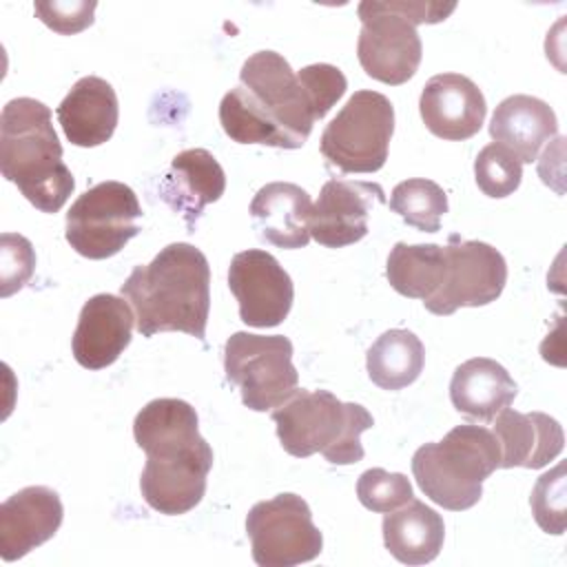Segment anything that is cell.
<instances>
[{
  "mask_svg": "<svg viewBox=\"0 0 567 567\" xmlns=\"http://www.w3.org/2000/svg\"><path fill=\"white\" fill-rule=\"evenodd\" d=\"M219 122L233 142L292 151L312 133L315 113L288 60L266 49L244 62L239 86L219 102Z\"/></svg>",
  "mask_w": 567,
  "mask_h": 567,
  "instance_id": "obj_1",
  "label": "cell"
},
{
  "mask_svg": "<svg viewBox=\"0 0 567 567\" xmlns=\"http://www.w3.org/2000/svg\"><path fill=\"white\" fill-rule=\"evenodd\" d=\"M122 297L131 303L142 337L186 332L204 341L210 310L208 259L190 244H168L151 264L133 268Z\"/></svg>",
  "mask_w": 567,
  "mask_h": 567,
  "instance_id": "obj_2",
  "label": "cell"
},
{
  "mask_svg": "<svg viewBox=\"0 0 567 567\" xmlns=\"http://www.w3.org/2000/svg\"><path fill=\"white\" fill-rule=\"evenodd\" d=\"M0 168L4 179L42 213H58L75 188L62 162V144L51 109L33 97H16L0 113Z\"/></svg>",
  "mask_w": 567,
  "mask_h": 567,
  "instance_id": "obj_3",
  "label": "cell"
},
{
  "mask_svg": "<svg viewBox=\"0 0 567 567\" xmlns=\"http://www.w3.org/2000/svg\"><path fill=\"white\" fill-rule=\"evenodd\" d=\"M270 416L288 454L306 458L321 452L332 465L359 463L365 454L361 434L374 425L363 405L343 403L328 390H295Z\"/></svg>",
  "mask_w": 567,
  "mask_h": 567,
  "instance_id": "obj_4",
  "label": "cell"
},
{
  "mask_svg": "<svg viewBox=\"0 0 567 567\" xmlns=\"http://www.w3.org/2000/svg\"><path fill=\"white\" fill-rule=\"evenodd\" d=\"M501 467V445L483 425H456L441 441L421 445L412 456V474L421 492L450 512L474 507L483 481Z\"/></svg>",
  "mask_w": 567,
  "mask_h": 567,
  "instance_id": "obj_5",
  "label": "cell"
},
{
  "mask_svg": "<svg viewBox=\"0 0 567 567\" xmlns=\"http://www.w3.org/2000/svg\"><path fill=\"white\" fill-rule=\"evenodd\" d=\"M226 379L239 388L252 412H266L288 401L299 383L292 365V343L284 334L235 332L224 346Z\"/></svg>",
  "mask_w": 567,
  "mask_h": 567,
  "instance_id": "obj_6",
  "label": "cell"
},
{
  "mask_svg": "<svg viewBox=\"0 0 567 567\" xmlns=\"http://www.w3.org/2000/svg\"><path fill=\"white\" fill-rule=\"evenodd\" d=\"M394 106L377 91H357L321 135V153L343 173H374L388 159Z\"/></svg>",
  "mask_w": 567,
  "mask_h": 567,
  "instance_id": "obj_7",
  "label": "cell"
},
{
  "mask_svg": "<svg viewBox=\"0 0 567 567\" xmlns=\"http://www.w3.org/2000/svg\"><path fill=\"white\" fill-rule=\"evenodd\" d=\"M142 206L131 186L100 182L84 190L66 213V241L86 259L117 255L140 233Z\"/></svg>",
  "mask_w": 567,
  "mask_h": 567,
  "instance_id": "obj_8",
  "label": "cell"
},
{
  "mask_svg": "<svg viewBox=\"0 0 567 567\" xmlns=\"http://www.w3.org/2000/svg\"><path fill=\"white\" fill-rule=\"evenodd\" d=\"M246 534L259 567L301 565L323 549V536L312 523L308 503L292 492L255 503L246 516Z\"/></svg>",
  "mask_w": 567,
  "mask_h": 567,
  "instance_id": "obj_9",
  "label": "cell"
},
{
  "mask_svg": "<svg viewBox=\"0 0 567 567\" xmlns=\"http://www.w3.org/2000/svg\"><path fill=\"white\" fill-rule=\"evenodd\" d=\"M445 266L439 290L423 301L425 310L445 317L458 308H478L496 301L507 281V264L503 255L485 244L456 235L443 246Z\"/></svg>",
  "mask_w": 567,
  "mask_h": 567,
  "instance_id": "obj_10",
  "label": "cell"
},
{
  "mask_svg": "<svg viewBox=\"0 0 567 567\" xmlns=\"http://www.w3.org/2000/svg\"><path fill=\"white\" fill-rule=\"evenodd\" d=\"M357 13L361 20L357 58L363 71L383 84L399 86L408 82L423 55L416 27L390 2L365 0Z\"/></svg>",
  "mask_w": 567,
  "mask_h": 567,
  "instance_id": "obj_11",
  "label": "cell"
},
{
  "mask_svg": "<svg viewBox=\"0 0 567 567\" xmlns=\"http://www.w3.org/2000/svg\"><path fill=\"white\" fill-rule=\"evenodd\" d=\"M228 288L239 303V319L250 328L279 326L295 299V286L281 264L266 250L248 248L230 259Z\"/></svg>",
  "mask_w": 567,
  "mask_h": 567,
  "instance_id": "obj_12",
  "label": "cell"
},
{
  "mask_svg": "<svg viewBox=\"0 0 567 567\" xmlns=\"http://www.w3.org/2000/svg\"><path fill=\"white\" fill-rule=\"evenodd\" d=\"M135 443L155 463H213V450L199 434V419L182 399H153L133 421Z\"/></svg>",
  "mask_w": 567,
  "mask_h": 567,
  "instance_id": "obj_13",
  "label": "cell"
},
{
  "mask_svg": "<svg viewBox=\"0 0 567 567\" xmlns=\"http://www.w3.org/2000/svg\"><path fill=\"white\" fill-rule=\"evenodd\" d=\"M377 204H385V193L374 182L330 179L323 184L312 206L308 230L326 248H343L368 235V217Z\"/></svg>",
  "mask_w": 567,
  "mask_h": 567,
  "instance_id": "obj_14",
  "label": "cell"
},
{
  "mask_svg": "<svg viewBox=\"0 0 567 567\" xmlns=\"http://www.w3.org/2000/svg\"><path fill=\"white\" fill-rule=\"evenodd\" d=\"M419 111L425 128L441 140H470L485 122L487 104L481 89L461 73H439L421 91Z\"/></svg>",
  "mask_w": 567,
  "mask_h": 567,
  "instance_id": "obj_15",
  "label": "cell"
},
{
  "mask_svg": "<svg viewBox=\"0 0 567 567\" xmlns=\"http://www.w3.org/2000/svg\"><path fill=\"white\" fill-rule=\"evenodd\" d=\"M64 518L60 494L44 485H29L0 505V556L13 563L55 536Z\"/></svg>",
  "mask_w": 567,
  "mask_h": 567,
  "instance_id": "obj_16",
  "label": "cell"
},
{
  "mask_svg": "<svg viewBox=\"0 0 567 567\" xmlns=\"http://www.w3.org/2000/svg\"><path fill=\"white\" fill-rule=\"evenodd\" d=\"M135 315L131 306L115 295H93L80 310L71 339L75 361L86 370H102L120 359L131 343Z\"/></svg>",
  "mask_w": 567,
  "mask_h": 567,
  "instance_id": "obj_17",
  "label": "cell"
},
{
  "mask_svg": "<svg viewBox=\"0 0 567 567\" xmlns=\"http://www.w3.org/2000/svg\"><path fill=\"white\" fill-rule=\"evenodd\" d=\"M494 434L501 445V467L540 470L565 447L560 423L545 412L505 408L496 414Z\"/></svg>",
  "mask_w": 567,
  "mask_h": 567,
  "instance_id": "obj_18",
  "label": "cell"
},
{
  "mask_svg": "<svg viewBox=\"0 0 567 567\" xmlns=\"http://www.w3.org/2000/svg\"><path fill=\"white\" fill-rule=\"evenodd\" d=\"M58 122L66 140L75 146H100L111 140L120 120L115 89L97 78H80L58 106Z\"/></svg>",
  "mask_w": 567,
  "mask_h": 567,
  "instance_id": "obj_19",
  "label": "cell"
},
{
  "mask_svg": "<svg viewBox=\"0 0 567 567\" xmlns=\"http://www.w3.org/2000/svg\"><path fill=\"white\" fill-rule=\"evenodd\" d=\"M310 195L290 182H270L250 202V217L259 237L277 248H303L310 241Z\"/></svg>",
  "mask_w": 567,
  "mask_h": 567,
  "instance_id": "obj_20",
  "label": "cell"
},
{
  "mask_svg": "<svg viewBox=\"0 0 567 567\" xmlns=\"http://www.w3.org/2000/svg\"><path fill=\"white\" fill-rule=\"evenodd\" d=\"M226 190V175L213 153L206 148H188L173 157L159 193L186 217L188 228L202 215L204 206L217 202Z\"/></svg>",
  "mask_w": 567,
  "mask_h": 567,
  "instance_id": "obj_21",
  "label": "cell"
},
{
  "mask_svg": "<svg viewBox=\"0 0 567 567\" xmlns=\"http://www.w3.org/2000/svg\"><path fill=\"white\" fill-rule=\"evenodd\" d=\"M558 120L554 109L532 95L505 97L489 122L496 144L512 151L520 164H532L545 142L556 137Z\"/></svg>",
  "mask_w": 567,
  "mask_h": 567,
  "instance_id": "obj_22",
  "label": "cell"
},
{
  "mask_svg": "<svg viewBox=\"0 0 567 567\" xmlns=\"http://www.w3.org/2000/svg\"><path fill=\"white\" fill-rule=\"evenodd\" d=\"M518 392L516 381L494 359L474 357L461 363L450 381L452 405L478 421H494L498 412L512 405Z\"/></svg>",
  "mask_w": 567,
  "mask_h": 567,
  "instance_id": "obj_23",
  "label": "cell"
},
{
  "mask_svg": "<svg viewBox=\"0 0 567 567\" xmlns=\"http://www.w3.org/2000/svg\"><path fill=\"white\" fill-rule=\"evenodd\" d=\"M385 549L403 565L432 563L445 538L443 516L423 501H408L403 509L385 512L383 516Z\"/></svg>",
  "mask_w": 567,
  "mask_h": 567,
  "instance_id": "obj_24",
  "label": "cell"
},
{
  "mask_svg": "<svg viewBox=\"0 0 567 567\" xmlns=\"http://www.w3.org/2000/svg\"><path fill=\"white\" fill-rule=\"evenodd\" d=\"M425 363L421 339L403 328L383 332L368 350V377L381 390H401L414 383Z\"/></svg>",
  "mask_w": 567,
  "mask_h": 567,
  "instance_id": "obj_25",
  "label": "cell"
},
{
  "mask_svg": "<svg viewBox=\"0 0 567 567\" xmlns=\"http://www.w3.org/2000/svg\"><path fill=\"white\" fill-rule=\"evenodd\" d=\"M445 252L439 244H405L399 241L388 255L385 277L390 286L410 299H430L443 279Z\"/></svg>",
  "mask_w": 567,
  "mask_h": 567,
  "instance_id": "obj_26",
  "label": "cell"
},
{
  "mask_svg": "<svg viewBox=\"0 0 567 567\" xmlns=\"http://www.w3.org/2000/svg\"><path fill=\"white\" fill-rule=\"evenodd\" d=\"M390 208L408 226L423 233H436L441 228V217L447 213V195L436 182L414 177L394 186Z\"/></svg>",
  "mask_w": 567,
  "mask_h": 567,
  "instance_id": "obj_27",
  "label": "cell"
},
{
  "mask_svg": "<svg viewBox=\"0 0 567 567\" xmlns=\"http://www.w3.org/2000/svg\"><path fill=\"white\" fill-rule=\"evenodd\" d=\"M476 186L494 199L512 195L523 179V164L505 146L492 142L483 146L474 159Z\"/></svg>",
  "mask_w": 567,
  "mask_h": 567,
  "instance_id": "obj_28",
  "label": "cell"
},
{
  "mask_svg": "<svg viewBox=\"0 0 567 567\" xmlns=\"http://www.w3.org/2000/svg\"><path fill=\"white\" fill-rule=\"evenodd\" d=\"M532 514L538 527L547 534L560 536L567 527V476L565 463L545 472L529 496Z\"/></svg>",
  "mask_w": 567,
  "mask_h": 567,
  "instance_id": "obj_29",
  "label": "cell"
},
{
  "mask_svg": "<svg viewBox=\"0 0 567 567\" xmlns=\"http://www.w3.org/2000/svg\"><path fill=\"white\" fill-rule=\"evenodd\" d=\"M359 503L370 512H392L412 501V485L405 474L388 472L383 467L365 470L357 481Z\"/></svg>",
  "mask_w": 567,
  "mask_h": 567,
  "instance_id": "obj_30",
  "label": "cell"
},
{
  "mask_svg": "<svg viewBox=\"0 0 567 567\" xmlns=\"http://www.w3.org/2000/svg\"><path fill=\"white\" fill-rule=\"evenodd\" d=\"M297 80L308 95L315 120H321L343 97V93L348 89L346 75L337 66L326 64V62L303 66L297 73Z\"/></svg>",
  "mask_w": 567,
  "mask_h": 567,
  "instance_id": "obj_31",
  "label": "cell"
},
{
  "mask_svg": "<svg viewBox=\"0 0 567 567\" xmlns=\"http://www.w3.org/2000/svg\"><path fill=\"white\" fill-rule=\"evenodd\" d=\"M35 270V252L27 237L2 233L0 237V295L9 297L24 288Z\"/></svg>",
  "mask_w": 567,
  "mask_h": 567,
  "instance_id": "obj_32",
  "label": "cell"
},
{
  "mask_svg": "<svg viewBox=\"0 0 567 567\" xmlns=\"http://www.w3.org/2000/svg\"><path fill=\"white\" fill-rule=\"evenodd\" d=\"M95 7H97L95 2H86V0H71V2L53 0V2H35L33 11L55 33L73 35L93 24Z\"/></svg>",
  "mask_w": 567,
  "mask_h": 567,
  "instance_id": "obj_33",
  "label": "cell"
}]
</instances>
